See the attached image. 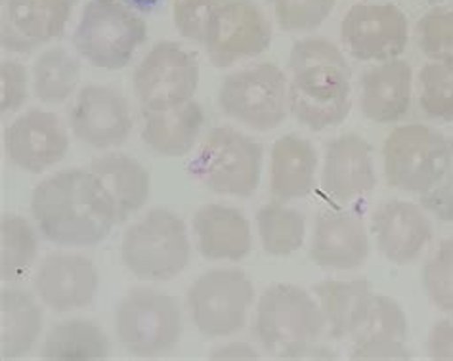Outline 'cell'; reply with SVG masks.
Here are the masks:
<instances>
[{
    "label": "cell",
    "mask_w": 453,
    "mask_h": 361,
    "mask_svg": "<svg viewBox=\"0 0 453 361\" xmlns=\"http://www.w3.org/2000/svg\"><path fill=\"white\" fill-rule=\"evenodd\" d=\"M39 252L37 232L29 220L18 214L0 219V278L19 281L29 273Z\"/></svg>",
    "instance_id": "cell-32"
},
{
    "label": "cell",
    "mask_w": 453,
    "mask_h": 361,
    "mask_svg": "<svg viewBox=\"0 0 453 361\" xmlns=\"http://www.w3.org/2000/svg\"><path fill=\"white\" fill-rule=\"evenodd\" d=\"M253 300V281L242 270H211L199 275L186 293L189 318L209 339L240 333Z\"/></svg>",
    "instance_id": "cell-10"
},
{
    "label": "cell",
    "mask_w": 453,
    "mask_h": 361,
    "mask_svg": "<svg viewBox=\"0 0 453 361\" xmlns=\"http://www.w3.org/2000/svg\"><path fill=\"white\" fill-rule=\"evenodd\" d=\"M79 0H3L0 42L4 50L29 54L59 39Z\"/></svg>",
    "instance_id": "cell-16"
},
{
    "label": "cell",
    "mask_w": 453,
    "mask_h": 361,
    "mask_svg": "<svg viewBox=\"0 0 453 361\" xmlns=\"http://www.w3.org/2000/svg\"><path fill=\"white\" fill-rule=\"evenodd\" d=\"M425 3H428V4H442V3H448V0H425Z\"/></svg>",
    "instance_id": "cell-44"
},
{
    "label": "cell",
    "mask_w": 453,
    "mask_h": 361,
    "mask_svg": "<svg viewBox=\"0 0 453 361\" xmlns=\"http://www.w3.org/2000/svg\"><path fill=\"white\" fill-rule=\"evenodd\" d=\"M90 171L98 176L117 204L119 222L136 214L150 199L151 178L146 166L125 153H110L94 159Z\"/></svg>",
    "instance_id": "cell-26"
},
{
    "label": "cell",
    "mask_w": 453,
    "mask_h": 361,
    "mask_svg": "<svg viewBox=\"0 0 453 361\" xmlns=\"http://www.w3.org/2000/svg\"><path fill=\"white\" fill-rule=\"evenodd\" d=\"M449 163L442 180L431 191L419 196L421 207L442 222H453V138H449Z\"/></svg>",
    "instance_id": "cell-39"
},
{
    "label": "cell",
    "mask_w": 453,
    "mask_h": 361,
    "mask_svg": "<svg viewBox=\"0 0 453 361\" xmlns=\"http://www.w3.org/2000/svg\"><path fill=\"white\" fill-rule=\"evenodd\" d=\"M308 257L327 270H356L369 257V237L362 219L349 212H321L314 222Z\"/></svg>",
    "instance_id": "cell-21"
},
{
    "label": "cell",
    "mask_w": 453,
    "mask_h": 361,
    "mask_svg": "<svg viewBox=\"0 0 453 361\" xmlns=\"http://www.w3.org/2000/svg\"><path fill=\"white\" fill-rule=\"evenodd\" d=\"M220 0H174L173 21L184 39L203 44L211 12Z\"/></svg>",
    "instance_id": "cell-37"
},
{
    "label": "cell",
    "mask_w": 453,
    "mask_h": 361,
    "mask_svg": "<svg viewBox=\"0 0 453 361\" xmlns=\"http://www.w3.org/2000/svg\"><path fill=\"white\" fill-rule=\"evenodd\" d=\"M272 39V23L258 3L220 0L211 12L201 46L214 67L228 69L243 59L265 54Z\"/></svg>",
    "instance_id": "cell-11"
},
{
    "label": "cell",
    "mask_w": 453,
    "mask_h": 361,
    "mask_svg": "<svg viewBox=\"0 0 453 361\" xmlns=\"http://www.w3.org/2000/svg\"><path fill=\"white\" fill-rule=\"evenodd\" d=\"M372 226L379 252L398 266L415 262L433 239V224L426 211L403 199L380 203Z\"/></svg>",
    "instance_id": "cell-19"
},
{
    "label": "cell",
    "mask_w": 453,
    "mask_h": 361,
    "mask_svg": "<svg viewBox=\"0 0 453 361\" xmlns=\"http://www.w3.org/2000/svg\"><path fill=\"white\" fill-rule=\"evenodd\" d=\"M31 214L41 234L59 247H96L119 224L117 204L98 176L65 168L33 189Z\"/></svg>",
    "instance_id": "cell-1"
},
{
    "label": "cell",
    "mask_w": 453,
    "mask_h": 361,
    "mask_svg": "<svg viewBox=\"0 0 453 361\" xmlns=\"http://www.w3.org/2000/svg\"><path fill=\"white\" fill-rule=\"evenodd\" d=\"M426 352L436 361H453V321H436L426 339Z\"/></svg>",
    "instance_id": "cell-40"
},
{
    "label": "cell",
    "mask_w": 453,
    "mask_h": 361,
    "mask_svg": "<svg viewBox=\"0 0 453 361\" xmlns=\"http://www.w3.org/2000/svg\"><path fill=\"white\" fill-rule=\"evenodd\" d=\"M449 138L433 127H396L383 143V168L390 188L423 196L442 180L449 163Z\"/></svg>",
    "instance_id": "cell-8"
},
{
    "label": "cell",
    "mask_w": 453,
    "mask_h": 361,
    "mask_svg": "<svg viewBox=\"0 0 453 361\" xmlns=\"http://www.w3.org/2000/svg\"><path fill=\"white\" fill-rule=\"evenodd\" d=\"M194 234L199 252L209 260L240 262L253 250L251 224L230 204H203L194 216Z\"/></svg>",
    "instance_id": "cell-23"
},
{
    "label": "cell",
    "mask_w": 453,
    "mask_h": 361,
    "mask_svg": "<svg viewBox=\"0 0 453 361\" xmlns=\"http://www.w3.org/2000/svg\"><path fill=\"white\" fill-rule=\"evenodd\" d=\"M289 111L314 132L339 127L352 110V67L326 37H306L291 48Z\"/></svg>",
    "instance_id": "cell-2"
},
{
    "label": "cell",
    "mask_w": 453,
    "mask_h": 361,
    "mask_svg": "<svg viewBox=\"0 0 453 361\" xmlns=\"http://www.w3.org/2000/svg\"><path fill=\"white\" fill-rule=\"evenodd\" d=\"M421 281L431 303L453 316V237L444 239L425 262Z\"/></svg>",
    "instance_id": "cell-35"
},
{
    "label": "cell",
    "mask_w": 453,
    "mask_h": 361,
    "mask_svg": "<svg viewBox=\"0 0 453 361\" xmlns=\"http://www.w3.org/2000/svg\"><path fill=\"white\" fill-rule=\"evenodd\" d=\"M318 151L314 143L296 134H285L273 142L270 163V196L289 203L306 197L316 184Z\"/></svg>",
    "instance_id": "cell-24"
},
{
    "label": "cell",
    "mask_w": 453,
    "mask_h": 361,
    "mask_svg": "<svg viewBox=\"0 0 453 361\" xmlns=\"http://www.w3.org/2000/svg\"><path fill=\"white\" fill-rule=\"evenodd\" d=\"M42 331V310L21 288L0 291V352L14 359L31 352Z\"/></svg>",
    "instance_id": "cell-27"
},
{
    "label": "cell",
    "mask_w": 453,
    "mask_h": 361,
    "mask_svg": "<svg viewBox=\"0 0 453 361\" xmlns=\"http://www.w3.org/2000/svg\"><path fill=\"white\" fill-rule=\"evenodd\" d=\"M257 230L266 255L289 257L304 245L306 222L296 209L272 201L257 212Z\"/></svg>",
    "instance_id": "cell-30"
},
{
    "label": "cell",
    "mask_w": 453,
    "mask_h": 361,
    "mask_svg": "<svg viewBox=\"0 0 453 361\" xmlns=\"http://www.w3.org/2000/svg\"><path fill=\"white\" fill-rule=\"evenodd\" d=\"M408 333V316L396 300L372 291L350 323V359H410Z\"/></svg>",
    "instance_id": "cell-14"
},
{
    "label": "cell",
    "mask_w": 453,
    "mask_h": 361,
    "mask_svg": "<svg viewBox=\"0 0 453 361\" xmlns=\"http://www.w3.org/2000/svg\"><path fill=\"white\" fill-rule=\"evenodd\" d=\"M220 111L255 132L278 128L289 111V79L272 62L249 65L224 77Z\"/></svg>",
    "instance_id": "cell-7"
},
{
    "label": "cell",
    "mask_w": 453,
    "mask_h": 361,
    "mask_svg": "<svg viewBox=\"0 0 453 361\" xmlns=\"http://www.w3.org/2000/svg\"><path fill=\"white\" fill-rule=\"evenodd\" d=\"M192 245L182 216L169 209H151L123 235L121 260L142 281H169L182 273Z\"/></svg>",
    "instance_id": "cell-3"
},
{
    "label": "cell",
    "mask_w": 453,
    "mask_h": 361,
    "mask_svg": "<svg viewBox=\"0 0 453 361\" xmlns=\"http://www.w3.org/2000/svg\"><path fill=\"white\" fill-rule=\"evenodd\" d=\"M115 333L133 356L169 354L182 339L180 306L176 298L155 288H133L117 306Z\"/></svg>",
    "instance_id": "cell-9"
},
{
    "label": "cell",
    "mask_w": 453,
    "mask_h": 361,
    "mask_svg": "<svg viewBox=\"0 0 453 361\" xmlns=\"http://www.w3.org/2000/svg\"><path fill=\"white\" fill-rule=\"evenodd\" d=\"M133 87L140 107L148 111L173 110L192 102L199 87L197 58L178 42H157L136 65Z\"/></svg>",
    "instance_id": "cell-12"
},
{
    "label": "cell",
    "mask_w": 453,
    "mask_h": 361,
    "mask_svg": "<svg viewBox=\"0 0 453 361\" xmlns=\"http://www.w3.org/2000/svg\"><path fill=\"white\" fill-rule=\"evenodd\" d=\"M421 111L434 120L453 123V65L428 62L417 77Z\"/></svg>",
    "instance_id": "cell-33"
},
{
    "label": "cell",
    "mask_w": 453,
    "mask_h": 361,
    "mask_svg": "<svg viewBox=\"0 0 453 361\" xmlns=\"http://www.w3.org/2000/svg\"><path fill=\"white\" fill-rule=\"evenodd\" d=\"M35 293L59 314L92 304L98 293L100 275L92 260L81 255H49L35 272Z\"/></svg>",
    "instance_id": "cell-18"
},
{
    "label": "cell",
    "mask_w": 453,
    "mask_h": 361,
    "mask_svg": "<svg viewBox=\"0 0 453 361\" xmlns=\"http://www.w3.org/2000/svg\"><path fill=\"white\" fill-rule=\"evenodd\" d=\"M413 96V71L402 58L380 62L360 79V110L377 125L398 123L408 115Z\"/></svg>",
    "instance_id": "cell-22"
},
{
    "label": "cell",
    "mask_w": 453,
    "mask_h": 361,
    "mask_svg": "<svg viewBox=\"0 0 453 361\" xmlns=\"http://www.w3.org/2000/svg\"><path fill=\"white\" fill-rule=\"evenodd\" d=\"M81 64L65 48H49L33 64V92L44 104H62L77 90Z\"/></svg>",
    "instance_id": "cell-31"
},
{
    "label": "cell",
    "mask_w": 453,
    "mask_h": 361,
    "mask_svg": "<svg viewBox=\"0 0 453 361\" xmlns=\"http://www.w3.org/2000/svg\"><path fill=\"white\" fill-rule=\"evenodd\" d=\"M291 359H337V354L333 352V350H329V348L319 346L316 342V344L306 346L304 350L296 352Z\"/></svg>",
    "instance_id": "cell-42"
},
{
    "label": "cell",
    "mask_w": 453,
    "mask_h": 361,
    "mask_svg": "<svg viewBox=\"0 0 453 361\" xmlns=\"http://www.w3.org/2000/svg\"><path fill=\"white\" fill-rule=\"evenodd\" d=\"M212 361H222V359H258V354L253 346L247 342H228L220 348H217L211 354Z\"/></svg>",
    "instance_id": "cell-41"
},
{
    "label": "cell",
    "mask_w": 453,
    "mask_h": 361,
    "mask_svg": "<svg viewBox=\"0 0 453 361\" xmlns=\"http://www.w3.org/2000/svg\"><path fill=\"white\" fill-rule=\"evenodd\" d=\"M272 6L281 31L308 33L316 31L331 12L335 10L337 0H266Z\"/></svg>",
    "instance_id": "cell-36"
},
{
    "label": "cell",
    "mask_w": 453,
    "mask_h": 361,
    "mask_svg": "<svg viewBox=\"0 0 453 361\" xmlns=\"http://www.w3.org/2000/svg\"><path fill=\"white\" fill-rule=\"evenodd\" d=\"M415 41L431 62L453 65V6H436L417 19Z\"/></svg>",
    "instance_id": "cell-34"
},
{
    "label": "cell",
    "mask_w": 453,
    "mask_h": 361,
    "mask_svg": "<svg viewBox=\"0 0 453 361\" xmlns=\"http://www.w3.org/2000/svg\"><path fill=\"white\" fill-rule=\"evenodd\" d=\"M69 120L75 138L96 150L123 146L134 127L128 100L104 84H88L77 94Z\"/></svg>",
    "instance_id": "cell-15"
},
{
    "label": "cell",
    "mask_w": 453,
    "mask_h": 361,
    "mask_svg": "<svg viewBox=\"0 0 453 361\" xmlns=\"http://www.w3.org/2000/svg\"><path fill=\"white\" fill-rule=\"evenodd\" d=\"M372 291L373 287L365 278L347 281L324 280L314 285V293L318 296L321 311H324L331 339H347L357 308H360L364 298Z\"/></svg>",
    "instance_id": "cell-29"
},
{
    "label": "cell",
    "mask_w": 453,
    "mask_h": 361,
    "mask_svg": "<svg viewBox=\"0 0 453 361\" xmlns=\"http://www.w3.org/2000/svg\"><path fill=\"white\" fill-rule=\"evenodd\" d=\"M260 143L232 127H217L203 138L189 173L212 194L249 197L260 184Z\"/></svg>",
    "instance_id": "cell-6"
},
{
    "label": "cell",
    "mask_w": 453,
    "mask_h": 361,
    "mask_svg": "<svg viewBox=\"0 0 453 361\" xmlns=\"http://www.w3.org/2000/svg\"><path fill=\"white\" fill-rule=\"evenodd\" d=\"M4 150L19 171L41 174L65 159L69 136L54 113L33 107L4 130Z\"/></svg>",
    "instance_id": "cell-17"
},
{
    "label": "cell",
    "mask_w": 453,
    "mask_h": 361,
    "mask_svg": "<svg viewBox=\"0 0 453 361\" xmlns=\"http://www.w3.org/2000/svg\"><path fill=\"white\" fill-rule=\"evenodd\" d=\"M110 350V339L96 323L65 319L50 329L41 356L52 361H94L105 359Z\"/></svg>",
    "instance_id": "cell-28"
},
{
    "label": "cell",
    "mask_w": 453,
    "mask_h": 361,
    "mask_svg": "<svg viewBox=\"0 0 453 361\" xmlns=\"http://www.w3.org/2000/svg\"><path fill=\"white\" fill-rule=\"evenodd\" d=\"M144 128L142 140L146 146L163 157H184L197 143L203 125H205V111L201 104L188 102L184 105L163 111L142 110Z\"/></svg>",
    "instance_id": "cell-25"
},
{
    "label": "cell",
    "mask_w": 453,
    "mask_h": 361,
    "mask_svg": "<svg viewBox=\"0 0 453 361\" xmlns=\"http://www.w3.org/2000/svg\"><path fill=\"white\" fill-rule=\"evenodd\" d=\"M341 41L357 62L396 59L410 42L408 16L390 3L354 4L341 21Z\"/></svg>",
    "instance_id": "cell-13"
},
{
    "label": "cell",
    "mask_w": 453,
    "mask_h": 361,
    "mask_svg": "<svg viewBox=\"0 0 453 361\" xmlns=\"http://www.w3.org/2000/svg\"><path fill=\"white\" fill-rule=\"evenodd\" d=\"M326 327L327 321L319 303L301 287L272 285L258 300L255 334L280 359H291L306 346L316 344Z\"/></svg>",
    "instance_id": "cell-4"
},
{
    "label": "cell",
    "mask_w": 453,
    "mask_h": 361,
    "mask_svg": "<svg viewBox=\"0 0 453 361\" xmlns=\"http://www.w3.org/2000/svg\"><path fill=\"white\" fill-rule=\"evenodd\" d=\"M125 4H128L130 8H134L138 12H153L155 8H159L161 4H165L166 0H123Z\"/></svg>",
    "instance_id": "cell-43"
},
{
    "label": "cell",
    "mask_w": 453,
    "mask_h": 361,
    "mask_svg": "<svg viewBox=\"0 0 453 361\" xmlns=\"http://www.w3.org/2000/svg\"><path fill=\"white\" fill-rule=\"evenodd\" d=\"M148 41V26L123 0H88L73 33V46L98 69L117 71L133 62Z\"/></svg>",
    "instance_id": "cell-5"
},
{
    "label": "cell",
    "mask_w": 453,
    "mask_h": 361,
    "mask_svg": "<svg viewBox=\"0 0 453 361\" xmlns=\"http://www.w3.org/2000/svg\"><path fill=\"white\" fill-rule=\"evenodd\" d=\"M321 186L339 203L367 196L377 186L373 150L357 134H342L326 143Z\"/></svg>",
    "instance_id": "cell-20"
},
{
    "label": "cell",
    "mask_w": 453,
    "mask_h": 361,
    "mask_svg": "<svg viewBox=\"0 0 453 361\" xmlns=\"http://www.w3.org/2000/svg\"><path fill=\"white\" fill-rule=\"evenodd\" d=\"M29 98L27 67L18 59L0 62V111L3 117L18 111Z\"/></svg>",
    "instance_id": "cell-38"
}]
</instances>
